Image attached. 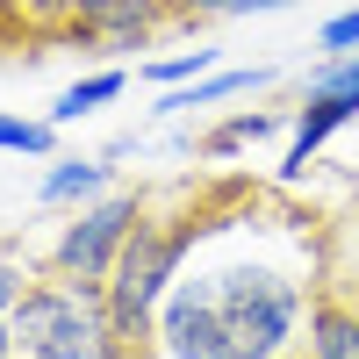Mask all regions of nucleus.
Wrapping results in <instances>:
<instances>
[{
    "label": "nucleus",
    "mask_w": 359,
    "mask_h": 359,
    "mask_svg": "<svg viewBox=\"0 0 359 359\" xmlns=\"http://www.w3.org/2000/svg\"><path fill=\"white\" fill-rule=\"evenodd\" d=\"M323 294L316 230L273 201L201 216V245L180 266L144 359H302L309 302Z\"/></svg>",
    "instance_id": "obj_1"
},
{
    "label": "nucleus",
    "mask_w": 359,
    "mask_h": 359,
    "mask_svg": "<svg viewBox=\"0 0 359 359\" xmlns=\"http://www.w3.org/2000/svg\"><path fill=\"white\" fill-rule=\"evenodd\" d=\"M15 359H144L115 323L101 280L36 273L15 309Z\"/></svg>",
    "instance_id": "obj_2"
},
{
    "label": "nucleus",
    "mask_w": 359,
    "mask_h": 359,
    "mask_svg": "<svg viewBox=\"0 0 359 359\" xmlns=\"http://www.w3.org/2000/svg\"><path fill=\"white\" fill-rule=\"evenodd\" d=\"M201 216L208 208H144L137 230H130V245H123V259H115V273L101 280L108 309H115V323H123V338L137 352H144V338H151L158 302L172 294L180 266H187L194 245H201Z\"/></svg>",
    "instance_id": "obj_3"
},
{
    "label": "nucleus",
    "mask_w": 359,
    "mask_h": 359,
    "mask_svg": "<svg viewBox=\"0 0 359 359\" xmlns=\"http://www.w3.org/2000/svg\"><path fill=\"white\" fill-rule=\"evenodd\" d=\"M144 208H151V201H144V187H108V194H94V201L65 208V223H57L50 252H43V273H72V280H108Z\"/></svg>",
    "instance_id": "obj_4"
},
{
    "label": "nucleus",
    "mask_w": 359,
    "mask_h": 359,
    "mask_svg": "<svg viewBox=\"0 0 359 359\" xmlns=\"http://www.w3.org/2000/svg\"><path fill=\"white\" fill-rule=\"evenodd\" d=\"M273 86V65H216V72H201L187 86H165V94L151 101V123H180V115H194V108H223V101H252Z\"/></svg>",
    "instance_id": "obj_5"
},
{
    "label": "nucleus",
    "mask_w": 359,
    "mask_h": 359,
    "mask_svg": "<svg viewBox=\"0 0 359 359\" xmlns=\"http://www.w3.org/2000/svg\"><path fill=\"white\" fill-rule=\"evenodd\" d=\"M345 123H359L352 115V101H338V94H302V108L287 115V151H280V180H302L309 172V158L331 144Z\"/></svg>",
    "instance_id": "obj_6"
},
{
    "label": "nucleus",
    "mask_w": 359,
    "mask_h": 359,
    "mask_svg": "<svg viewBox=\"0 0 359 359\" xmlns=\"http://www.w3.org/2000/svg\"><path fill=\"white\" fill-rule=\"evenodd\" d=\"M172 29V8L165 0H115V8H101V15H86L72 36H86V43H108V50H151L158 36Z\"/></svg>",
    "instance_id": "obj_7"
},
{
    "label": "nucleus",
    "mask_w": 359,
    "mask_h": 359,
    "mask_svg": "<svg viewBox=\"0 0 359 359\" xmlns=\"http://www.w3.org/2000/svg\"><path fill=\"white\" fill-rule=\"evenodd\" d=\"M115 187V158L108 151H57V158H43V180H36V201L43 208H79V201H94V194H108Z\"/></svg>",
    "instance_id": "obj_8"
},
{
    "label": "nucleus",
    "mask_w": 359,
    "mask_h": 359,
    "mask_svg": "<svg viewBox=\"0 0 359 359\" xmlns=\"http://www.w3.org/2000/svg\"><path fill=\"white\" fill-rule=\"evenodd\" d=\"M302 359H359V302L345 287H331V280H323V294L309 302Z\"/></svg>",
    "instance_id": "obj_9"
},
{
    "label": "nucleus",
    "mask_w": 359,
    "mask_h": 359,
    "mask_svg": "<svg viewBox=\"0 0 359 359\" xmlns=\"http://www.w3.org/2000/svg\"><path fill=\"white\" fill-rule=\"evenodd\" d=\"M273 137H287V115H273V108H230L208 137H194V151L208 165H230V158H245V151H259V144H273Z\"/></svg>",
    "instance_id": "obj_10"
},
{
    "label": "nucleus",
    "mask_w": 359,
    "mask_h": 359,
    "mask_svg": "<svg viewBox=\"0 0 359 359\" xmlns=\"http://www.w3.org/2000/svg\"><path fill=\"white\" fill-rule=\"evenodd\" d=\"M130 94V72L123 65H101V72H86V79H72L65 94L50 101V123L57 130H72V123H86V115H101V108H115Z\"/></svg>",
    "instance_id": "obj_11"
},
{
    "label": "nucleus",
    "mask_w": 359,
    "mask_h": 359,
    "mask_svg": "<svg viewBox=\"0 0 359 359\" xmlns=\"http://www.w3.org/2000/svg\"><path fill=\"white\" fill-rule=\"evenodd\" d=\"M0 151H8V158H57V123H50V115L0 108Z\"/></svg>",
    "instance_id": "obj_12"
},
{
    "label": "nucleus",
    "mask_w": 359,
    "mask_h": 359,
    "mask_svg": "<svg viewBox=\"0 0 359 359\" xmlns=\"http://www.w3.org/2000/svg\"><path fill=\"white\" fill-rule=\"evenodd\" d=\"M216 65H223V57L208 50V43H194V50H165V57H144V65H137V79H144V86H158V94H165V86H187V79L216 72Z\"/></svg>",
    "instance_id": "obj_13"
},
{
    "label": "nucleus",
    "mask_w": 359,
    "mask_h": 359,
    "mask_svg": "<svg viewBox=\"0 0 359 359\" xmlns=\"http://www.w3.org/2000/svg\"><path fill=\"white\" fill-rule=\"evenodd\" d=\"M172 22H252V15H287L294 0H165Z\"/></svg>",
    "instance_id": "obj_14"
},
{
    "label": "nucleus",
    "mask_w": 359,
    "mask_h": 359,
    "mask_svg": "<svg viewBox=\"0 0 359 359\" xmlns=\"http://www.w3.org/2000/svg\"><path fill=\"white\" fill-rule=\"evenodd\" d=\"M29 259L22 252H0V359H15V309H22V294H29Z\"/></svg>",
    "instance_id": "obj_15"
},
{
    "label": "nucleus",
    "mask_w": 359,
    "mask_h": 359,
    "mask_svg": "<svg viewBox=\"0 0 359 359\" xmlns=\"http://www.w3.org/2000/svg\"><path fill=\"white\" fill-rule=\"evenodd\" d=\"M316 50L323 57H345V50H359V8H345V15H331L316 29Z\"/></svg>",
    "instance_id": "obj_16"
},
{
    "label": "nucleus",
    "mask_w": 359,
    "mask_h": 359,
    "mask_svg": "<svg viewBox=\"0 0 359 359\" xmlns=\"http://www.w3.org/2000/svg\"><path fill=\"white\" fill-rule=\"evenodd\" d=\"M29 8H36V15H57L65 29H79L86 15H101V8H115V0H29Z\"/></svg>",
    "instance_id": "obj_17"
},
{
    "label": "nucleus",
    "mask_w": 359,
    "mask_h": 359,
    "mask_svg": "<svg viewBox=\"0 0 359 359\" xmlns=\"http://www.w3.org/2000/svg\"><path fill=\"white\" fill-rule=\"evenodd\" d=\"M345 294H352V302H359V280H352V287H345Z\"/></svg>",
    "instance_id": "obj_18"
},
{
    "label": "nucleus",
    "mask_w": 359,
    "mask_h": 359,
    "mask_svg": "<svg viewBox=\"0 0 359 359\" xmlns=\"http://www.w3.org/2000/svg\"><path fill=\"white\" fill-rule=\"evenodd\" d=\"M0 8H8V0H0Z\"/></svg>",
    "instance_id": "obj_19"
}]
</instances>
